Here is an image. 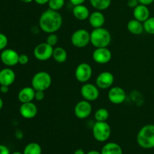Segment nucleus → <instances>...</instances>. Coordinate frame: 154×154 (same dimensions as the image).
Returning <instances> with one entry per match:
<instances>
[{"label": "nucleus", "instance_id": "14", "mask_svg": "<svg viewBox=\"0 0 154 154\" xmlns=\"http://www.w3.org/2000/svg\"><path fill=\"white\" fill-rule=\"evenodd\" d=\"M114 82V76L111 72L105 71L98 75L96 79V85L99 90H107L112 87Z\"/></svg>", "mask_w": 154, "mask_h": 154}, {"label": "nucleus", "instance_id": "23", "mask_svg": "<svg viewBox=\"0 0 154 154\" xmlns=\"http://www.w3.org/2000/svg\"><path fill=\"white\" fill-rule=\"evenodd\" d=\"M52 58L58 63H63L67 60V51L63 47H56L54 48Z\"/></svg>", "mask_w": 154, "mask_h": 154}, {"label": "nucleus", "instance_id": "43", "mask_svg": "<svg viewBox=\"0 0 154 154\" xmlns=\"http://www.w3.org/2000/svg\"><path fill=\"white\" fill-rule=\"evenodd\" d=\"M20 1L23 3H31L32 2H33V0H20Z\"/></svg>", "mask_w": 154, "mask_h": 154}, {"label": "nucleus", "instance_id": "17", "mask_svg": "<svg viewBox=\"0 0 154 154\" xmlns=\"http://www.w3.org/2000/svg\"><path fill=\"white\" fill-rule=\"evenodd\" d=\"M88 21L90 25L93 29L100 28V27H103V26L105 25V17L102 11L96 10L90 14Z\"/></svg>", "mask_w": 154, "mask_h": 154}, {"label": "nucleus", "instance_id": "26", "mask_svg": "<svg viewBox=\"0 0 154 154\" xmlns=\"http://www.w3.org/2000/svg\"><path fill=\"white\" fill-rule=\"evenodd\" d=\"M94 118L96 121L105 122L109 118V111L105 108H100L96 111L94 114Z\"/></svg>", "mask_w": 154, "mask_h": 154}, {"label": "nucleus", "instance_id": "29", "mask_svg": "<svg viewBox=\"0 0 154 154\" xmlns=\"http://www.w3.org/2000/svg\"><path fill=\"white\" fill-rule=\"evenodd\" d=\"M58 35L56 33H51V34H48V37L46 38V42H47L51 46L55 47L58 43Z\"/></svg>", "mask_w": 154, "mask_h": 154}, {"label": "nucleus", "instance_id": "25", "mask_svg": "<svg viewBox=\"0 0 154 154\" xmlns=\"http://www.w3.org/2000/svg\"><path fill=\"white\" fill-rule=\"evenodd\" d=\"M23 153V154H42V148L38 143L31 142L25 146Z\"/></svg>", "mask_w": 154, "mask_h": 154}, {"label": "nucleus", "instance_id": "42", "mask_svg": "<svg viewBox=\"0 0 154 154\" xmlns=\"http://www.w3.org/2000/svg\"><path fill=\"white\" fill-rule=\"evenodd\" d=\"M3 105H4V102H3L2 99L0 97V111H1L2 108H3Z\"/></svg>", "mask_w": 154, "mask_h": 154}, {"label": "nucleus", "instance_id": "32", "mask_svg": "<svg viewBox=\"0 0 154 154\" xmlns=\"http://www.w3.org/2000/svg\"><path fill=\"white\" fill-rule=\"evenodd\" d=\"M45 97V91H41V90H36L35 94V100L37 102H42L44 100Z\"/></svg>", "mask_w": 154, "mask_h": 154}, {"label": "nucleus", "instance_id": "7", "mask_svg": "<svg viewBox=\"0 0 154 154\" xmlns=\"http://www.w3.org/2000/svg\"><path fill=\"white\" fill-rule=\"evenodd\" d=\"M53 52L54 47L49 45L47 42H43L35 47L33 50V55L38 61L45 62L52 58Z\"/></svg>", "mask_w": 154, "mask_h": 154}, {"label": "nucleus", "instance_id": "40", "mask_svg": "<svg viewBox=\"0 0 154 154\" xmlns=\"http://www.w3.org/2000/svg\"><path fill=\"white\" fill-rule=\"evenodd\" d=\"M74 154H86V153H85V151H84L83 149L79 148V149H77V150H75Z\"/></svg>", "mask_w": 154, "mask_h": 154}, {"label": "nucleus", "instance_id": "20", "mask_svg": "<svg viewBox=\"0 0 154 154\" xmlns=\"http://www.w3.org/2000/svg\"><path fill=\"white\" fill-rule=\"evenodd\" d=\"M72 14L75 19L81 21L88 20L90 15V10L84 4L74 6L73 9H72Z\"/></svg>", "mask_w": 154, "mask_h": 154}, {"label": "nucleus", "instance_id": "41", "mask_svg": "<svg viewBox=\"0 0 154 154\" xmlns=\"http://www.w3.org/2000/svg\"><path fill=\"white\" fill-rule=\"evenodd\" d=\"M86 154H102V153H101V152L98 151V150H90V151L87 152Z\"/></svg>", "mask_w": 154, "mask_h": 154}, {"label": "nucleus", "instance_id": "36", "mask_svg": "<svg viewBox=\"0 0 154 154\" xmlns=\"http://www.w3.org/2000/svg\"><path fill=\"white\" fill-rule=\"evenodd\" d=\"M69 2H70V3L72 5L75 6L78 5L84 4L86 2V0H69Z\"/></svg>", "mask_w": 154, "mask_h": 154}, {"label": "nucleus", "instance_id": "1", "mask_svg": "<svg viewBox=\"0 0 154 154\" xmlns=\"http://www.w3.org/2000/svg\"><path fill=\"white\" fill-rule=\"evenodd\" d=\"M63 19L61 14L48 8L42 13L38 19V26L44 32L56 33L61 29Z\"/></svg>", "mask_w": 154, "mask_h": 154}, {"label": "nucleus", "instance_id": "21", "mask_svg": "<svg viewBox=\"0 0 154 154\" xmlns=\"http://www.w3.org/2000/svg\"><path fill=\"white\" fill-rule=\"evenodd\" d=\"M127 29L131 34L135 35H140L144 31V24L141 21L134 18L128 22Z\"/></svg>", "mask_w": 154, "mask_h": 154}, {"label": "nucleus", "instance_id": "24", "mask_svg": "<svg viewBox=\"0 0 154 154\" xmlns=\"http://www.w3.org/2000/svg\"><path fill=\"white\" fill-rule=\"evenodd\" d=\"M92 7L96 11H105L111 6V0H90Z\"/></svg>", "mask_w": 154, "mask_h": 154}, {"label": "nucleus", "instance_id": "34", "mask_svg": "<svg viewBox=\"0 0 154 154\" xmlns=\"http://www.w3.org/2000/svg\"><path fill=\"white\" fill-rule=\"evenodd\" d=\"M0 154H11L10 150L7 146L4 144H0Z\"/></svg>", "mask_w": 154, "mask_h": 154}, {"label": "nucleus", "instance_id": "28", "mask_svg": "<svg viewBox=\"0 0 154 154\" xmlns=\"http://www.w3.org/2000/svg\"><path fill=\"white\" fill-rule=\"evenodd\" d=\"M144 29L150 35H154V17H150L146 21L143 23Z\"/></svg>", "mask_w": 154, "mask_h": 154}, {"label": "nucleus", "instance_id": "4", "mask_svg": "<svg viewBox=\"0 0 154 154\" xmlns=\"http://www.w3.org/2000/svg\"><path fill=\"white\" fill-rule=\"evenodd\" d=\"M32 87L35 90L46 91L52 84V77L45 71H40L33 75L31 81Z\"/></svg>", "mask_w": 154, "mask_h": 154}, {"label": "nucleus", "instance_id": "3", "mask_svg": "<svg viewBox=\"0 0 154 154\" xmlns=\"http://www.w3.org/2000/svg\"><path fill=\"white\" fill-rule=\"evenodd\" d=\"M111 42V32L104 27L93 29L90 32V44L95 48H108Z\"/></svg>", "mask_w": 154, "mask_h": 154}, {"label": "nucleus", "instance_id": "13", "mask_svg": "<svg viewBox=\"0 0 154 154\" xmlns=\"http://www.w3.org/2000/svg\"><path fill=\"white\" fill-rule=\"evenodd\" d=\"M108 99L114 105H120L126 99V93L120 87H111L108 93Z\"/></svg>", "mask_w": 154, "mask_h": 154}, {"label": "nucleus", "instance_id": "2", "mask_svg": "<svg viewBox=\"0 0 154 154\" xmlns=\"http://www.w3.org/2000/svg\"><path fill=\"white\" fill-rule=\"evenodd\" d=\"M136 141L139 147L144 149L154 148V124H147L140 129Z\"/></svg>", "mask_w": 154, "mask_h": 154}, {"label": "nucleus", "instance_id": "10", "mask_svg": "<svg viewBox=\"0 0 154 154\" xmlns=\"http://www.w3.org/2000/svg\"><path fill=\"white\" fill-rule=\"evenodd\" d=\"M92 111H93V107L90 102L84 99L77 102L74 108V114L75 117L80 120H85L88 118L92 114Z\"/></svg>", "mask_w": 154, "mask_h": 154}, {"label": "nucleus", "instance_id": "27", "mask_svg": "<svg viewBox=\"0 0 154 154\" xmlns=\"http://www.w3.org/2000/svg\"><path fill=\"white\" fill-rule=\"evenodd\" d=\"M66 4V0H49L48 5L49 8L51 10L59 11L64 7Z\"/></svg>", "mask_w": 154, "mask_h": 154}, {"label": "nucleus", "instance_id": "19", "mask_svg": "<svg viewBox=\"0 0 154 154\" xmlns=\"http://www.w3.org/2000/svg\"><path fill=\"white\" fill-rule=\"evenodd\" d=\"M133 17L135 19L144 23L150 17V12L147 5L139 4L133 9Z\"/></svg>", "mask_w": 154, "mask_h": 154}, {"label": "nucleus", "instance_id": "6", "mask_svg": "<svg viewBox=\"0 0 154 154\" xmlns=\"http://www.w3.org/2000/svg\"><path fill=\"white\" fill-rule=\"evenodd\" d=\"M71 43L76 48H84L90 43V32L85 29H78L72 33Z\"/></svg>", "mask_w": 154, "mask_h": 154}, {"label": "nucleus", "instance_id": "35", "mask_svg": "<svg viewBox=\"0 0 154 154\" xmlns=\"http://www.w3.org/2000/svg\"><path fill=\"white\" fill-rule=\"evenodd\" d=\"M14 136L15 138L18 140L22 139L23 137V132L22 130H20V129H17L16 132H15L14 133Z\"/></svg>", "mask_w": 154, "mask_h": 154}, {"label": "nucleus", "instance_id": "5", "mask_svg": "<svg viewBox=\"0 0 154 154\" xmlns=\"http://www.w3.org/2000/svg\"><path fill=\"white\" fill-rule=\"evenodd\" d=\"M92 133L96 141L99 142H105L111 137V128L107 121H96L92 127Z\"/></svg>", "mask_w": 154, "mask_h": 154}, {"label": "nucleus", "instance_id": "37", "mask_svg": "<svg viewBox=\"0 0 154 154\" xmlns=\"http://www.w3.org/2000/svg\"><path fill=\"white\" fill-rule=\"evenodd\" d=\"M139 4L144 5H150L154 2V0H138Z\"/></svg>", "mask_w": 154, "mask_h": 154}, {"label": "nucleus", "instance_id": "22", "mask_svg": "<svg viewBox=\"0 0 154 154\" xmlns=\"http://www.w3.org/2000/svg\"><path fill=\"white\" fill-rule=\"evenodd\" d=\"M102 154H123L121 146L115 142H108L102 147Z\"/></svg>", "mask_w": 154, "mask_h": 154}, {"label": "nucleus", "instance_id": "31", "mask_svg": "<svg viewBox=\"0 0 154 154\" xmlns=\"http://www.w3.org/2000/svg\"><path fill=\"white\" fill-rule=\"evenodd\" d=\"M29 62V58L26 54H20L18 64L21 65V66H25V65L28 64Z\"/></svg>", "mask_w": 154, "mask_h": 154}, {"label": "nucleus", "instance_id": "8", "mask_svg": "<svg viewBox=\"0 0 154 154\" xmlns=\"http://www.w3.org/2000/svg\"><path fill=\"white\" fill-rule=\"evenodd\" d=\"M93 76V68L89 63H81L76 67L75 77L78 82L81 84L87 83Z\"/></svg>", "mask_w": 154, "mask_h": 154}, {"label": "nucleus", "instance_id": "33", "mask_svg": "<svg viewBox=\"0 0 154 154\" xmlns=\"http://www.w3.org/2000/svg\"><path fill=\"white\" fill-rule=\"evenodd\" d=\"M139 5L138 0H128L127 2V5L129 6L130 8H135L136 6H138Z\"/></svg>", "mask_w": 154, "mask_h": 154}, {"label": "nucleus", "instance_id": "11", "mask_svg": "<svg viewBox=\"0 0 154 154\" xmlns=\"http://www.w3.org/2000/svg\"><path fill=\"white\" fill-rule=\"evenodd\" d=\"M20 54L15 50L5 48L0 54V60L6 67H14L18 64Z\"/></svg>", "mask_w": 154, "mask_h": 154}, {"label": "nucleus", "instance_id": "16", "mask_svg": "<svg viewBox=\"0 0 154 154\" xmlns=\"http://www.w3.org/2000/svg\"><path fill=\"white\" fill-rule=\"evenodd\" d=\"M16 80V74L10 67H5L0 70V86L11 85L14 83Z\"/></svg>", "mask_w": 154, "mask_h": 154}, {"label": "nucleus", "instance_id": "39", "mask_svg": "<svg viewBox=\"0 0 154 154\" xmlns=\"http://www.w3.org/2000/svg\"><path fill=\"white\" fill-rule=\"evenodd\" d=\"M33 2H35L36 4L39 5H45L48 4L49 0H33Z\"/></svg>", "mask_w": 154, "mask_h": 154}, {"label": "nucleus", "instance_id": "30", "mask_svg": "<svg viewBox=\"0 0 154 154\" xmlns=\"http://www.w3.org/2000/svg\"><path fill=\"white\" fill-rule=\"evenodd\" d=\"M8 44V37L3 33L0 32V51H2L6 48Z\"/></svg>", "mask_w": 154, "mask_h": 154}, {"label": "nucleus", "instance_id": "38", "mask_svg": "<svg viewBox=\"0 0 154 154\" xmlns=\"http://www.w3.org/2000/svg\"><path fill=\"white\" fill-rule=\"evenodd\" d=\"M9 91V87L8 86H0V92L3 94H6Z\"/></svg>", "mask_w": 154, "mask_h": 154}, {"label": "nucleus", "instance_id": "12", "mask_svg": "<svg viewBox=\"0 0 154 154\" xmlns=\"http://www.w3.org/2000/svg\"><path fill=\"white\" fill-rule=\"evenodd\" d=\"M93 60L97 64L105 65L112 59V53L108 48H95L92 54Z\"/></svg>", "mask_w": 154, "mask_h": 154}, {"label": "nucleus", "instance_id": "9", "mask_svg": "<svg viewBox=\"0 0 154 154\" xmlns=\"http://www.w3.org/2000/svg\"><path fill=\"white\" fill-rule=\"evenodd\" d=\"M80 92L83 99L90 102L97 100L100 94L99 89L98 88L97 86L88 82L83 84Z\"/></svg>", "mask_w": 154, "mask_h": 154}, {"label": "nucleus", "instance_id": "18", "mask_svg": "<svg viewBox=\"0 0 154 154\" xmlns=\"http://www.w3.org/2000/svg\"><path fill=\"white\" fill-rule=\"evenodd\" d=\"M35 90L32 87H23L17 94V99L21 103L33 102L35 100Z\"/></svg>", "mask_w": 154, "mask_h": 154}, {"label": "nucleus", "instance_id": "44", "mask_svg": "<svg viewBox=\"0 0 154 154\" xmlns=\"http://www.w3.org/2000/svg\"><path fill=\"white\" fill-rule=\"evenodd\" d=\"M11 154H23V153H21V152L20 151H15V152H13V153Z\"/></svg>", "mask_w": 154, "mask_h": 154}, {"label": "nucleus", "instance_id": "15", "mask_svg": "<svg viewBox=\"0 0 154 154\" xmlns=\"http://www.w3.org/2000/svg\"><path fill=\"white\" fill-rule=\"evenodd\" d=\"M20 114L21 117L26 120H31L35 117L38 114V107L33 102L21 103L19 108Z\"/></svg>", "mask_w": 154, "mask_h": 154}]
</instances>
